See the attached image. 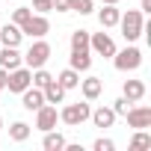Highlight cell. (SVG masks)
Masks as SVG:
<instances>
[{
    "label": "cell",
    "mask_w": 151,
    "mask_h": 151,
    "mask_svg": "<svg viewBox=\"0 0 151 151\" xmlns=\"http://www.w3.org/2000/svg\"><path fill=\"white\" fill-rule=\"evenodd\" d=\"M116 27H122V36H124V42L130 45V42H136V39L145 33V18H142L139 9H127V12H122V18H119Z\"/></svg>",
    "instance_id": "6da1fadb"
},
{
    "label": "cell",
    "mask_w": 151,
    "mask_h": 151,
    "mask_svg": "<svg viewBox=\"0 0 151 151\" xmlns=\"http://www.w3.org/2000/svg\"><path fill=\"white\" fill-rule=\"evenodd\" d=\"M113 65H116V71H122V74L136 71V68L142 65V50L130 42L124 50H116V53H113Z\"/></svg>",
    "instance_id": "7a4b0ae2"
},
{
    "label": "cell",
    "mask_w": 151,
    "mask_h": 151,
    "mask_svg": "<svg viewBox=\"0 0 151 151\" xmlns=\"http://www.w3.org/2000/svg\"><path fill=\"white\" fill-rule=\"evenodd\" d=\"M89 113H92L89 101H77V104H65V107L59 110V122H62V124H68V127H80L83 122H89Z\"/></svg>",
    "instance_id": "3957f363"
},
{
    "label": "cell",
    "mask_w": 151,
    "mask_h": 151,
    "mask_svg": "<svg viewBox=\"0 0 151 151\" xmlns=\"http://www.w3.org/2000/svg\"><path fill=\"white\" fill-rule=\"evenodd\" d=\"M50 59V45L45 39H36L30 45V50L24 53V65L27 68H45V62Z\"/></svg>",
    "instance_id": "277c9868"
},
{
    "label": "cell",
    "mask_w": 151,
    "mask_h": 151,
    "mask_svg": "<svg viewBox=\"0 0 151 151\" xmlns=\"http://www.w3.org/2000/svg\"><path fill=\"white\" fill-rule=\"evenodd\" d=\"M27 86H33V68H27V65L12 68V71H9V80H6V89L15 92V95H21Z\"/></svg>",
    "instance_id": "5b68a950"
},
{
    "label": "cell",
    "mask_w": 151,
    "mask_h": 151,
    "mask_svg": "<svg viewBox=\"0 0 151 151\" xmlns=\"http://www.w3.org/2000/svg\"><path fill=\"white\" fill-rule=\"evenodd\" d=\"M21 33H24V36H30V39H45V36L50 33V21H47L45 15L33 12V15L21 24Z\"/></svg>",
    "instance_id": "8992f818"
},
{
    "label": "cell",
    "mask_w": 151,
    "mask_h": 151,
    "mask_svg": "<svg viewBox=\"0 0 151 151\" xmlns=\"http://www.w3.org/2000/svg\"><path fill=\"white\" fill-rule=\"evenodd\" d=\"M89 50H95L98 56L113 59V53H116L119 47H116V42H113L110 33H89Z\"/></svg>",
    "instance_id": "52a82bcc"
},
{
    "label": "cell",
    "mask_w": 151,
    "mask_h": 151,
    "mask_svg": "<svg viewBox=\"0 0 151 151\" xmlns=\"http://www.w3.org/2000/svg\"><path fill=\"white\" fill-rule=\"evenodd\" d=\"M56 122H59V113H56L53 104H42V107L36 110V127H39L42 133H45V130H53Z\"/></svg>",
    "instance_id": "ba28073f"
},
{
    "label": "cell",
    "mask_w": 151,
    "mask_h": 151,
    "mask_svg": "<svg viewBox=\"0 0 151 151\" xmlns=\"http://www.w3.org/2000/svg\"><path fill=\"white\" fill-rule=\"evenodd\" d=\"M124 119H127V124L133 127V130H139V127H151V107H127V113H124Z\"/></svg>",
    "instance_id": "9c48e42d"
},
{
    "label": "cell",
    "mask_w": 151,
    "mask_h": 151,
    "mask_svg": "<svg viewBox=\"0 0 151 151\" xmlns=\"http://www.w3.org/2000/svg\"><path fill=\"white\" fill-rule=\"evenodd\" d=\"M21 39H24V33H21V27H18V24L6 21L3 27H0V47H18V45H21Z\"/></svg>",
    "instance_id": "30bf717a"
},
{
    "label": "cell",
    "mask_w": 151,
    "mask_h": 151,
    "mask_svg": "<svg viewBox=\"0 0 151 151\" xmlns=\"http://www.w3.org/2000/svg\"><path fill=\"white\" fill-rule=\"evenodd\" d=\"M42 104H45V92H42V89H36V86H27V89L21 92V107H24L27 113H36Z\"/></svg>",
    "instance_id": "8fae6325"
},
{
    "label": "cell",
    "mask_w": 151,
    "mask_h": 151,
    "mask_svg": "<svg viewBox=\"0 0 151 151\" xmlns=\"http://www.w3.org/2000/svg\"><path fill=\"white\" fill-rule=\"evenodd\" d=\"M89 119H92V124H95V127H101V130H104V127H113L119 116L113 113V107H104V104H101V107H95V110L89 113Z\"/></svg>",
    "instance_id": "7c38bea8"
},
{
    "label": "cell",
    "mask_w": 151,
    "mask_h": 151,
    "mask_svg": "<svg viewBox=\"0 0 151 151\" xmlns=\"http://www.w3.org/2000/svg\"><path fill=\"white\" fill-rule=\"evenodd\" d=\"M119 18H122V9H119V3H104V6L98 9V21H101V27H104V30L116 27V24H119Z\"/></svg>",
    "instance_id": "4fadbf2b"
},
{
    "label": "cell",
    "mask_w": 151,
    "mask_h": 151,
    "mask_svg": "<svg viewBox=\"0 0 151 151\" xmlns=\"http://www.w3.org/2000/svg\"><path fill=\"white\" fill-rule=\"evenodd\" d=\"M80 92H83V98H86V101H95V98H101V92H104V80L92 74V77L80 80Z\"/></svg>",
    "instance_id": "5bb4252c"
},
{
    "label": "cell",
    "mask_w": 151,
    "mask_h": 151,
    "mask_svg": "<svg viewBox=\"0 0 151 151\" xmlns=\"http://www.w3.org/2000/svg\"><path fill=\"white\" fill-rule=\"evenodd\" d=\"M0 65H3L6 71H12V68L24 65V53L18 47H0Z\"/></svg>",
    "instance_id": "9a60e30c"
},
{
    "label": "cell",
    "mask_w": 151,
    "mask_h": 151,
    "mask_svg": "<svg viewBox=\"0 0 151 151\" xmlns=\"http://www.w3.org/2000/svg\"><path fill=\"white\" fill-rule=\"evenodd\" d=\"M122 95H124L130 104H136V101H142V98H145V83H142V80H124Z\"/></svg>",
    "instance_id": "2e32d148"
},
{
    "label": "cell",
    "mask_w": 151,
    "mask_h": 151,
    "mask_svg": "<svg viewBox=\"0 0 151 151\" xmlns=\"http://www.w3.org/2000/svg\"><path fill=\"white\" fill-rule=\"evenodd\" d=\"M68 65H71L74 71H89V68H92V50H71Z\"/></svg>",
    "instance_id": "e0dca14e"
},
{
    "label": "cell",
    "mask_w": 151,
    "mask_h": 151,
    "mask_svg": "<svg viewBox=\"0 0 151 151\" xmlns=\"http://www.w3.org/2000/svg\"><path fill=\"white\" fill-rule=\"evenodd\" d=\"M56 83H59L65 92H68V89H77V86H80V71H74V68L68 65L65 71H59V74H56Z\"/></svg>",
    "instance_id": "ac0fdd59"
},
{
    "label": "cell",
    "mask_w": 151,
    "mask_h": 151,
    "mask_svg": "<svg viewBox=\"0 0 151 151\" xmlns=\"http://www.w3.org/2000/svg\"><path fill=\"white\" fill-rule=\"evenodd\" d=\"M42 92H45V104H53V107H56V104H62V101H65V89L56 83V77H53Z\"/></svg>",
    "instance_id": "d6986e66"
},
{
    "label": "cell",
    "mask_w": 151,
    "mask_h": 151,
    "mask_svg": "<svg viewBox=\"0 0 151 151\" xmlns=\"http://www.w3.org/2000/svg\"><path fill=\"white\" fill-rule=\"evenodd\" d=\"M42 148H45V151H62V148H65V136H62L56 127H53V130H45Z\"/></svg>",
    "instance_id": "ffe728a7"
},
{
    "label": "cell",
    "mask_w": 151,
    "mask_h": 151,
    "mask_svg": "<svg viewBox=\"0 0 151 151\" xmlns=\"http://www.w3.org/2000/svg\"><path fill=\"white\" fill-rule=\"evenodd\" d=\"M30 133H33V127H30L27 122H12V124H9V139H12V142H27Z\"/></svg>",
    "instance_id": "44dd1931"
},
{
    "label": "cell",
    "mask_w": 151,
    "mask_h": 151,
    "mask_svg": "<svg viewBox=\"0 0 151 151\" xmlns=\"http://www.w3.org/2000/svg\"><path fill=\"white\" fill-rule=\"evenodd\" d=\"M130 148H133V151H142V148H151V133H148L145 127H139V130L133 133V139H130Z\"/></svg>",
    "instance_id": "7402d4cb"
},
{
    "label": "cell",
    "mask_w": 151,
    "mask_h": 151,
    "mask_svg": "<svg viewBox=\"0 0 151 151\" xmlns=\"http://www.w3.org/2000/svg\"><path fill=\"white\" fill-rule=\"evenodd\" d=\"M71 50H89V30H74L71 33Z\"/></svg>",
    "instance_id": "603a6c76"
},
{
    "label": "cell",
    "mask_w": 151,
    "mask_h": 151,
    "mask_svg": "<svg viewBox=\"0 0 151 151\" xmlns=\"http://www.w3.org/2000/svg\"><path fill=\"white\" fill-rule=\"evenodd\" d=\"M68 9L80 12V15H92L95 12V0H68Z\"/></svg>",
    "instance_id": "cb8c5ba5"
},
{
    "label": "cell",
    "mask_w": 151,
    "mask_h": 151,
    "mask_svg": "<svg viewBox=\"0 0 151 151\" xmlns=\"http://www.w3.org/2000/svg\"><path fill=\"white\" fill-rule=\"evenodd\" d=\"M50 80H53L50 71H45V68H33V86H36V89H45Z\"/></svg>",
    "instance_id": "d4e9b609"
},
{
    "label": "cell",
    "mask_w": 151,
    "mask_h": 151,
    "mask_svg": "<svg viewBox=\"0 0 151 151\" xmlns=\"http://www.w3.org/2000/svg\"><path fill=\"white\" fill-rule=\"evenodd\" d=\"M30 15H33V6H18V9L12 12V24H18V27H21Z\"/></svg>",
    "instance_id": "484cf974"
},
{
    "label": "cell",
    "mask_w": 151,
    "mask_h": 151,
    "mask_svg": "<svg viewBox=\"0 0 151 151\" xmlns=\"http://www.w3.org/2000/svg\"><path fill=\"white\" fill-rule=\"evenodd\" d=\"M127 107H130V101H127L124 95L113 101V113H116V116H124V113H127Z\"/></svg>",
    "instance_id": "4316f807"
},
{
    "label": "cell",
    "mask_w": 151,
    "mask_h": 151,
    "mask_svg": "<svg viewBox=\"0 0 151 151\" xmlns=\"http://www.w3.org/2000/svg\"><path fill=\"white\" fill-rule=\"evenodd\" d=\"M53 6H50V0H33V12H39V15H47Z\"/></svg>",
    "instance_id": "83f0119b"
},
{
    "label": "cell",
    "mask_w": 151,
    "mask_h": 151,
    "mask_svg": "<svg viewBox=\"0 0 151 151\" xmlns=\"http://www.w3.org/2000/svg\"><path fill=\"white\" fill-rule=\"evenodd\" d=\"M92 148H95V151H113V148H116V142L101 136V139H95V145H92Z\"/></svg>",
    "instance_id": "f1b7e54d"
},
{
    "label": "cell",
    "mask_w": 151,
    "mask_h": 151,
    "mask_svg": "<svg viewBox=\"0 0 151 151\" xmlns=\"http://www.w3.org/2000/svg\"><path fill=\"white\" fill-rule=\"evenodd\" d=\"M50 6H53L56 12H71V9H68V0H50Z\"/></svg>",
    "instance_id": "f546056e"
},
{
    "label": "cell",
    "mask_w": 151,
    "mask_h": 151,
    "mask_svg": "<svg viewBox=\"0 0 151 151\" xmlns=\"http://www.w3.org/2000/svg\"><path fill=\"white\" fill-rule=\"evenodd\" d=\"M6 80H9V71L0 65V89H6Z\"/></svg>",
    "instance_id": "4dcf8cb0"
},
{
    "label": "cell",
    "mask_w": 151,
    "mask_h": 151,
    "mask_svg": "<svg viewBox=\"0 0 151 151\" xmlns=\"http://www.w3.org/2000/svg\"><path fill=\"white\" fill-rule=\"evenodd\" d=\"M139 12H142V15L151 12V0H142V3H139Z\"/></svg>",
    "instance_id": "1f68e13d"
},
{
    "label": "cell",
    "mask_w": 151,
    "mask_h": 151,
    "mask_svg": "<svg viewBox=\"0 0 151 151\" xmlns=\"http://www.w3.org/2000/svg\"><path fill=\"white\" fill-rule=\"evenodd\" d=\"M98 3H119V0H98Z\"/></svg>",
    "instance_id": "d6a6232c"
},
{
    "label": "cell",
    "mask_w": 151,
    "mask_h": 151,
    "mask_svg": "<svg viewBox=\"0 0 151 151\" xmlns=\"http://www.w3.org/2000/svg\"><path fill=\"white\" fill-rule=\"evenodd\" d=\"M0 130H3V119H0Z\"/></svg>",
    "instance_id": "836d02e7"
}]
</instances>
